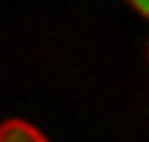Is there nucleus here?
Returning <instances> with one entry per match:
<instances>
[{"label": "nucleus", "mask_w": 149, "mask_h": 142, "mask_svg": "<svg viewBox=\"0 0 149 142\" xmlns=\"http://www.w3.org/2000/svg\"><path fill=\"white\" fill-rule=\"evenodd\" d=\"M128 4H132V7H135L142 18H149V0H128Z\"/></svg>", "instance_id": "nucleus-2"}, {"label": "nucleus", "mask_w": 149, "mask_h": 142, "mask_svg": "<svg viewBox=\"0 0 149 142\" xmlns=\"http://www.w3.org/2000/svg\"><path fill=\"white\" fill-rule=\"evenodd\" d=\"M0 142H46V135L36 124H29L22 117H11V121L0 124Z\"/></svg>", "instance_id": "nucleus-1"}]
</instances>
